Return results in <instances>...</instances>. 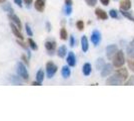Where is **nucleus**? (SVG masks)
Masks as SVG:
<instances>
[{"label":"nucleus","mask_w":134,"mask_h":121,"mask_svg":"<svg viewBox=\"0 0 134 121\" xmlns=\"http://www.w3.org/2000/svg\"><path fill=\"white\" fill-rule=\"evenodd\" d=\"M67 36H68V35H67L66 29L64 28V27H62L61 30H60V37H61V40H67Z\"/></svg>","instance_id":"b1692460"},{"label":"nucleus","mask_w":134,"mask_h":121,"mask_svg":"<svg viewBox=\"0 0 134 121\" xmlns=\"http://www.w3.org/2000/svg\"><path fill=\"white\" fill-rule=\"evenodd\" d=\"M64 12L66 15H70L71 12H72V8H71V5H65V8H64Z\"/></svg>","instance_id":"a878e982"},{"label":"nucleus","mask_w":134,"mask_h":121,"mask_svg":"<svg viewBox=\"0 0 134 121\" xmlns=\"http://www.w3.org/2000/svg\"><path fill=\"white\" fill-rule=\"evenodd\" d=\"M76 26H77V28L79 30H83L84 29V22L82 20H78L77 22H76Z\"/></svg>","instance_id":"cd10ccee"},{"label":"nucleus","mask_w":134,"mask_h":121,"mask_svg":"<svg viewBox=\"0 0 134 121\" xmlns=\"http://www.w3.org/2000/svg\"><path fill=\"white\" fill-rule=\"evenodd\" d=\"M101 40V35L98 30H93L92 35H91V41L93 42L94 46H98Z\"/></svg>","instance_id":"6e6552de"},{"label":"nucleus","mask_w":134,"mask_h":121,"mask_svg":"<svg viewBox=\"0 0 134 121\" xmlns=\"http://www.w3.org/2000/svg\"><path fill=\"white\" fill-rule=\"evenodd\" d=\"M129 46H131L132 49H134V38L132 40H131V42H130V45H129Z\"/></svg>","instance_id":"37998d69"},{"label":"nucleus","mask_w":134,"mask_h":121,"mask_svg":"<svg viewBox=\"0 0 134 121\" xmlns=\"http://www.w3.org/2000/svg\"><path fill=\"white\" fill-rule=\"evenodd\" d=\"M131 8V0H121L120 1V9L129 10Z\"/></svg>","instance_id":"4468645a"},{"label":"nucleus","mask_w":134,"mask_h":121,"mask_svg":"<svg viewBox=\"0 0 134 121\" xmlns=\"http://www.w3.org/2000/svg\"><path fill=\"white\" fill-rule=\"evenodd\" d=\"M115 75H117L120 79L125 81L128 78V71L124 68H117V70L115 71Z\"/></svg>","instance_id":"423d86ee"},{"label":"nucleus","mask_w":134,"mask_h":121,"mask_svg":"<svg viewBox=\"0 0 134 121\" xmlns=\"http://www.w3.org/2000/svg\"><path fill=\"white\" fill-rule=\"evenodd\" d=\"M57 66L53 62H48L46 64V73H47V77L51 79L53 76L55 75V73L57 72Z\"/></svg>","instance_id":"7ed1b4c3"},{"label":"nucleus","mask_w":134,"mask_h":121,"mask_svg":"<svg viewBox=\"0 0 134 121\" xmlns=\"http://www.w3.org/2000/svg\"><path fill=\"white\" fill-rule=\"evenodd\" d=\"M85 2L87 3V5L89 6H95L97 3V0H85Z\"/></svg>","instance_id":"2f4dec72"},{"label":"nucleus","mask_w":134,"mask_h":121,"mask_svg":"<svg viewBox=\"0 0 134 121\" xmlns=\"http://www.w3.org/2000/svg\"><path fill=\"white\" fill-rule=\"evenodd\" d=\"M113 72V66L110 64H105V66L101 70V76L102 77H107Z\"/></svg>","instance_id":"0eeeda50"},{"label":"nucleus","mask_w":134,"mask_h":121,"mask_svg":"<svg viewBox=\"0 0 134 121\" xmlns=\"http://www.w3.org/2000/svg\"><path fill=\"white\" fill-rule=\"evenodd\" d=\"M46 29H47V31H50L51 30V25H50V23L48 22H46Z\"/></svg>","instance_id":"4c0bfd02"},{"label":"nucleus","mask_w":134,"mask_h":121,"mask_svg":"<svg viewBox=\"0 0 134 121\" xmlns=\"http://www.w3.org/2000/svg\"><path fill=\"white\" fill-rule=\"evenodd\" d=\"M28 43H29V46H30V47H31L32 50H34V51L38 50V46H37V45L35 43V41H34L32 38H29V40H28Z\"/></svg>","instance_id":"5701e85b"},{"label":"nucleus","mask_w":134,"mask_h":121,"mask_svg":"<svg viewBox=\"0 0 134 121\" xmlns=\"http://www.w3.org/2000/svg\"><path fill=\"white\" fill-rule=\"evenodd\" d=\"M128 68L132 72H134V59H129L128 60Z\"/></svg>","instance_id":"bb28decb"},{"label":"nucleus","mask_w":134,"mask_h":121,"mask_svg":"<svg viewBox=\"0 0 134 121\" xmlns=\"http://www.w3.org/2000/svg\"><path fill=\"white\" fill-rule=\"evenodd\" d=\"M14 2H15L19 7H21V6H22V0H14Z\"/></svg>","instance_id":"e433bc0d"},{"label":"nucleus","mask_w":134,"mask_h":121,"mask_svg":"<svg viewBox=\"0 0 134 121\" xmlns=\"http://www.w3.org/2000/svg\"><path fill=\"white\" fill-rule=\"evenodd\" d=\"M61 74H62V77L63 78H69L70 75H71V72H70V69H69V67H67V66H64L63 68H62V71H61Z\"/></svg>","instance_id":"a211bd4d"},{"label":"nucleus","mask_w":134,"mask_h":121,"mask_svg":"<svg viewBox=\"0 0 134 121\" xmlns=\"http://www.w3.org/2000/svg\"><path fill=\"white\" fill-rule=\"evenodd\" d=\"M21 59H22L23 61H24V63L27 64V65H28V60H27V58H26V56H24V55H23L22 57H21Z\"/></svg>","instance_id":"ea45409f"},{"label":"nucleus","mask_w":134,"mask_h":121,"mask_svg":"<svg viewBox=\"0 0 134 121\" xmlns=\"http://www.w3.org/2000/svg\"><path fill=\"white\" fill-rule=\"evenodd\" d=\"M124 81L120 79L117 75H113L109 77L106 80V85H112V86H116V85H122Z\"/></svg>","instance_id":"20e7f679"},{"label":"nucleus","mask_w":134,"mask_h":121,"mask_svg":"<svg viewBox=\"0 0 134 121\" xmlns=\"http://www.w3.org/2000/svg\"><path fill=\"white\" fill-rule=\"evenodd\" d=\"M105 66V63H104V60L103 59H98L96 61V69L97 70H102V68Z\"/></svg>","instance_id":"4be33fe9"},{"label":"nucleus","mask_w":134,"mask_h":121,"mask_svg":"<svg viewBox=\"0 0 134 121\" xmlns=\"http://www.w3.org/2000/svg\"><path fill=\"white\" fill-rule=\"evenodd\" d=\"M32 85H33V86H41V83L37 81V82H33V83H32Z\"/></svg>","instance_id":"79ce46f5"},{"label":"nucleus","mask_w":134,"mask_h":121,"mask_svg":"<svg viewBox=\"0 0 134 121\" xmlns=\"http://www.w3.org/2000/svg\"><path fill=\"white\" fill-rule=\"evenodd\" d=\"M16 71H17V74L19 75V77L22 78L24 81H27L28 79H29V75H28L27 69H26V67H25L22 63L19 62V63L17 64Z\"/></svg>","instance_id":"f03ea898"},{"label":"nucleus","mask_w":134,"mask_h":121,"mask_svg":"<svg viewBox=\"0 0 134 121\" xmlns=\"http://www.w3.org/2000/svg\"><path fill=\"white\" fill-rule=\"evenodd\" d=\"M95 14H96L97 18H98V19H101V20H106L107 18H108L107 13L104 11L103 9H101V8H96Z\"/></svg>","instance_id":"f8f14e48"},{"label":"nucleus","mask_w":134,"mask_h":121,"mask_svg":"<svg viewBox=\"0 0 134 121\" xmlns=\"http://www.w3.org/2000/svg\"><path fill=\"white\" fill-rule=\"evenodd\" d=\"M113 66L115 68H121L124 63H125V58H124V52L122 51H118L115 56L113 57Z\"/></svg>","instance_id":"f257e3e1"},{"label":"nucleus","mask_w":134,"mask_h":121,"mask_svg":"<svg viewBox=\"0 0 134 121\" xmlns=\"http://www.w3.org/2000/svg\"><path fill=\"white\" fill-rule=\"evenodd\" d=\"M81 47H82L83 52H86L88 51L89 45H88V40H87V37H86L85 35H83L82 38H81Z\"/></svg>","instance_id":"dca6fc26"},{"label":"nucleus","mask_w":134,"mask_h":121,"mask_svg":"<svg viewBox=\"0 0 134 121\" xmlns=\"http://www.w3.org/2000/svg\"><path fill=\"white\" fill-rule=\"evenodd\" d=\"M125 85H126V86L134 85V76H132V77H130V78L128 79V81H126V82H125Z\"/></svg>","instance_id":"7c9ffc66"},{"label":"nucleus","mask_w":134,"mask_h":121,"mask_svg":"<svg viewBox=\"0 0 134 121\" xmlns=\"http://www.w3.org/2000/svg\"><path fill=\"white\" fill-rule=\"evenodd\" d=\"M115 1H116V0H115Z\"/></svg>","instance_id":"a18cd8bd"},{"label":"nucleus","mask_w":134,"mask_h":121,"mask_svg":"<svg viewBox=\"0 0 134 121\" xmlns=\"http://www.w3.org/2000/svg\"><path fill=\"white\" fill-rule=\"evenodd\" d=\"M4 1H5V0H0V3H3Z\"/></svg>","instance_id":"c03bdc74"},{"label":"nucleus","mask_w":134,"mask_h":121,"mask_svg":"<svg viewBox=\"0 0 134 121\" xmlns=\"http://www.w3.org/2000/svg\"><path fill=\"white\" fill-rule=\"evenodd\" d=\"M25 28H26V32H27V35H29V36H32V35H33V32H32V30H31V28H30V26H29L28 24H26Z\"/></svg>","instance_id":"72a5a7b5"},{"label":"nucleus","mask_w":134,"mask_h":121,"mask_svg":"<svg viewBox=\"0 0 134 121\" xmlns=\"http://www.w3.org/2000/svg\"><path fill=\"white\" fill-rule=\"evenodd\" d=\"M65 5H72V0H64Z\"/></svg>","instance_id":"58836bf2"},{"label":"nucleus","mask_w":134,"mask_h":121,"mask_svg":"<svg viewBox=\"0 0 134 121\" xmlns=\"http://www.w3.org/2000/svg\"><path fill=\"white\" fill-rule=\"evenodd\" d=\"M120 13H121L125 18H128L129 20L134 21V16L130 13V12H127V10H121V9H120Z\"/></svg>","instance_id":"aec40b11"},{"label":"nucleus","mask_w":134,"mask_h":121,"mask_svg":"<svg viewBox=\"0 0 134 121\" xmlns=\"http://www.w3.org/2000/svg\"><path fill=\"white\" fill-rule=\"evenodd\" d=\"M36 80L40 82V83H42L43 80H44V72H43V70H39L38 72H37V74H36Z\"/></svg>","instance_id":"412c9836"},{"label":"nucleus","mask_w":134,"mask_h":121,"mask_svg":"<svg viewBox=\"0 0 134 121\" xmlns=\"http://www.w3.org/2000/svg\"><path fill=\"white\" fill-rule=\"evenodd\" d=\"M75 46V40H74V36L71 35L70 36V46Z\"/></svg>","instance_id":"f704fd0d"},{"label":"nucleus","mask_w":134,"mask_h":121,"mask_svg":"<svg viewBox=\"0 0 134 121\" xmlns=\"http://www.w3.org/2000/svg\"><path fill=\"white\" fill-rule=\"evenodd\" d=\"M118 52V49L116 45H109L106 47V57L109 60H112L113 57L115 56V54Z\"/></svg>","instance_id":"39448f33"},{"label":"nucleus","mask_w":134,"mask_h":121,"mask_svg":"<svg viewBox=\"0 0 134 121\" xmlns=\"http://www.w3.org/2000/svg\"><path fill=\"white\" fill-rule=\"evenodd\" d=\"M67 64L69 67H75L76 65V58L73 52H69L68 56H67Z\"/></svg>","instance_id":"ddd939ff"},{"label":"nucleus","mask_w":134,"mask_h":121,"mask_svg":"<svg viewBox=\"0 0 134 121\" xmlns=\"http://www.w3.org/2000/svg\"><path fill=\"white\" fill-rule=\"evenodd\" d=\"M10 27H11V30H12V32H13V35H15L16 37H18L19 40H23L24 37H23L22 33H21V29L18 28V27H17L16 25H15L13 22H10Z\"/></svg>","instance_id":"1a4fd4ad"},{"label":"nucleus","mask_w":134,"mask_h":121,"mask_svg":"<svg viewBox=\"0 0 134 121\" xmlns=\"http://www.w3.org/2000/svg\"><path fill=\"white\" fill-rule=\"evenodd\" d=\"M109 1L110 0H100V2L103 4V5H105V6H107L108 4H109Z\"/></svg>","instance_id":"c9c22d12"},{"label":"nucleus","mask_w":134,"mask_h":121,"mask_svg":"<svg viewBox=\"0 0 134 121\" xmlns=\"http://www.w3.org/2000/svg\"><path fill=\"white\" fill-rule=\"evenodd\" d=\"M34 7L37 11L43 12L45 9V0H35Z\"/></svg>","instance_id":"9b49d317"},{"label":"nucleus","mask_w":134,"mask_h":121,"mask_svg":"<svg viewBox=\"0 0 134 121\" xmlns=\"http://www.w3.org/2000/svg\"><path fill=\"white\" fill-rule=\"evenodd\" d=\"M66 52H67L66 46H61L60 47H59V49H58L57 55H58V57H60V58H64V57L66 56Z\"/></svg>","instance_id":"6ab92c4d"},{"label":"nucleus","mask_w":134,"mask_h":121,"mask_svg":"<svg viewBox=\"0 0 134 121\" xmlns=\"http://www.w3.org/2000/svg\"><path fill=\"white\" fill-rule=\"evenodd\" d=\"M8 18L11 20V22H13L15 25H16L17 27L19 29L22 28V24H21V21H20V19L17 17L16 15L14 14V13H9L8 14Z\"/></svg>","instance_id":"9d476101"},{"label":"nucleus","mask_w":134,"mask_h":121,"mask_svg":"<svg viewBox=\"0 0 134 121\" xmlns=\"http://www.w3.org/2000/svg\"><path fill=\"white\" fill-rule=\"evenodd\" d=\"M109 15H110L112 18H118V12L116 11V10H114V9H111V10L109 11Z\"/></svg>","instance_id":"c85d7f7f"},{"label":"nucleus","mask_w":134,"mask_h":121,"mask_svg":"<svg viewBox=\"0 0 134 121\" xmlns=\"http://www.w3.org/2000/svg\"><path fill=\"white\" fill-rule=\"evenodd\" d=\"M17 43H18V45H19V46H21V47H23V49H24V50H27V45H25V43H24V42H23L22 41V40H17Z\"/></svg>","instance_id":"473e14b6"},{"label":"nucleus","mask_w":134,"mask_h":121,"mask_svg":"<svg viewBox=\"0 0 134 121\" xmlns=\"http://www.w3.org/2000/svg\"><path fill=\"white\" fill-rule=\"evenodd\" d=\"M10 80H11L12 83H14V84H16V85H20V84H21L20 79H16V77H15V76H12Z\"/></svg>","instance_id":"c756f323"},{"label":"nucleus","mask_w":134,"mask_h":121,"mask_svg":"<svg viewBox=\"0 0 134 121\" xmlns=\"http://www.w3.org/2000/svg\"><path fill=\"white\" fill-rule=\"evenodd\" d=\"M3 10L9 12V13H13V12H14V10H13V8L11 7V5H10V4H8V3L3 6Z\"/></svg>","instance_id":"393cba45"},{"label":"nucleus","mask_w":134,"mask_h":121,"mask_svg":"<svg viewBox=\"0 0 134 121\" xmlns=\"http://www.w3.org/2000/svg\"><path fill=\"white\" fill-rule=\"evenodd\" d=\"M91 65L89 63H85L83 65V68H82V72L85 76H89L91 74Z\"/></svg>","instance_id":"f3484780"},{"label":"nucleus","mask_w":134,"mask_h":121,"mask_svg":"<svg viewBox=\"0 0 134 121\" xmlns=\"http://www.w3.org/2000/svg\"><path fill=\"white\" fill-rule=\"evenodd\" d=\"M23 1H24V2H25L27 5H30V4L33 2V0H23Z\"/></svg>","instance_id":"a19ab883"},{"label":"nucleus","mask_w":134,"mask_h":121,"mask_svg":"<svg viewBox=\"0 0 134 121\" xmlns=\"http://www.w3.org/2000/svg\"><path fill=\"white\" fill-rule=\"evenodd\" d=\"M45 47H46V50L49 52V54H53V52L54 50H55L56 47V42L55 41H50V40H48V41H46L45 42Z\"/></svg>","instance_id":"2eb2a0df"}]
</instances>
